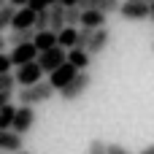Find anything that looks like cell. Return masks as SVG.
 <instances>
[{
	"instance_id": "cell-12",
	"label": "cell",
	"mask_w": 154,
	"mask_h": 154,
	"mask_svg": "<svg viewBox=\"0 0 154 154\" xmlns=\"http://www.w3.org/2000/svg\"><path fill=\"white\" fill-rule=\"evenodd\" d=\"M68 62H70L79 73H84V70L89 68L92 57H89V51H87V49H70V51H68Z\"/></svg>"
},
{
	"instance_id": "cell-25",
	"label": "cell",
	"mask_w": 154,
	"mask_h": 154,
	"mask_svg": "<svg viewBox=\"0 0 154 154\" xmlns=\"http://www.w3.org/2000/svg\"><path fill=\"white\" fill-rule=\"evenodd\" d=\"M11 68H14V62H11V54L0 51V76H8V73H11Z\"/></svg>"
},
{
	"instance_id": "cell-26",
	"label": "cell",
	"mask_w": 154,
	"mask_h": 154,
	"mask_svg": "<svg viewBox=\"0 0 154 154\" xmlns=\"http://www.w3.org/2000/svg\"><path fill=\"white\" fill-rule=\"evenodd\" d=\"M14 84H16V79L8 73V76H0V92H8V89H14Z\"/></svg>"
},
{
	"instance_id": "cell-13",
	"label": "cell",
	"mask_w": 154,
	"mask_h": 154,
	"mask_svg": "<svg viewBox=\"0 0 154 154\" xmlns=\"http://www.w3.org/2000/svg\"><path fill=\"white\" fill-rule=\"evenodd\" d=\"M81 27L103 30L106 27V14H100V11H81Z\"/></svg>"
},
{
	"instance_id": "cell-21",
	"label": "cell",
	"mask_w": 154,
	"mask_h": 154,
	"mask_svg": "<svg viewBox=\"0 0 154 154\" xmlns=\"http://www.w3.org/2000/svg\"><path fill=\"white\" fill-rule=\"evenodd\" d=\"M49 27H51V14L49 11H38V16H35V32H43Z\"/></svg>"
},
{
	"instance_id": "cell-31",
	"label": "cell",
	"mask_w": 154,
	"mask_h": 154,
	"mask_svg": "<svg viewBox=\"0 0 154 154\" xmlns=\"http://www.w3.org/2000/svg\"><path fill=\"white\" fill-rule=\"evenodd\" d=\"M141 154H154V143H152V146H146V149H143Z\"/></svg>"
},
{
	"instance_id": "cell-7",
	"label": "cell",
	"mask_w": 154,
	"mask_h": 154,
	"mask_svg": "<svg viewBox=\"0 0 154 154\" xmlns=\"http://www.w3.org/2000/svg\"><path fill=\"white\" fill-rule=\"evenodd\" d=\"M11 62H14V68H22V65H30V62H35L41 54H38V49H35V43H24V46H14L11 51Z\"/></svg>"
},
{
	"instance_id": "cell-20",
	"label": "cell",
	"mask_w": 154,
	"mask_h": 154,
	"mask_svg": "<svg viewBox=\"0 0 154 154\" xmlns=\"http://www.w3.org/2000/svg\"><path fill=\"white\" fill-rule=\"evenodd\" d=\"M65 27H81V8H65Z\"/></svg>"
},
{
	"instance_id": "cell-28",
	"label": "cell",
	"mask_w": 154,
	"mask_h": 154,
	"mask_svg": "<svg viewBox=\"0 0 154 154\" xmlns=\"http://www.w3.org/2000/svg\"><path fill=\"white\" fill-rule=\"evenodd\" d=\"M108 154H133V152L125 149L122 143H108Z\"/></svg>"
},
{
	"instance_id": "cell-35",
	"label": "cell",
	"mask_w": 154,
	"mask_h": 154,
	"mask_svg": "<svg viewBox=\"0 0 154 154\" xmlns=\"http://www.w3.org/2000/svg\"><path fill=\"white\" fill-rule=\"evenodd\" d=\"M149 8H152V16H149V19H152V22H154V3H152V5H149Z\"/></svg>"
},
{
	"instance_id": "cell-6",
	"label": "cell",
	"mask_w": 154,
	"mask_h": 154,
	"mask_svg": "<svg viewBox=\"0 0 154 154\" xmlns=\"http://www.w3.org/2000/svg\"><path fill=\"white\" fill-rule=\"evenodd\" d=\"M119 16L125 19V22H143V19H149L152 16V8L146 5V3H122V8H119Z\"/></svg>"
},
{
	"instance_id": "cell-15",
	"label": "cell",
	"mask_w": 154,
	"mask_h": 154,
	"mask_svg": "<svg viewBox=\"0 0 154 154\" xmlns=\"http://www.w3.org/2000/svg\"><path fill=\"white\" fill-rule=\"evenodd\" d=\"M57 43H60L65 51L76 49V43H79V27H65V30L57 35Z\"/></svg>"
},
{
	"instance_id": "cell-14",
	"label": "cell",
	"mask_w": 154,
	"mask_h": 154,
	"mask_svg": "<svg viewBox=\"0 0 154 154\" xmlns=\"http://www.w3.org/2000/svg\"><path fill=\"white\" fill-rule=\"evenodd\" d=\"M32 43H35V49H38V54H43V51H49V49H54V46H60V43H57V32H51V30H43V32H38Z\"/></svg>"
},
{
	"instance_id": "cell-17",
	"label": "cell",
	"mask_w": 154,
	"mask_h": 154,
	"mask_svg": "<svg viewBox=\"0 0 154 154\" xmlns=\"http://www.w3.org/2000/svg\"><path fill=\"white\" fill-rule=\"evenodd\" d=\"M35 35H38L35 30H11L8 43H11V49H14V46H24V43H32Z\"/></svg>"
},
{
	"instance_id": "cell-10",
	"label": "cell",
	"mask_w": 154,
	"mask_h": 154,
	"mask_svg": "<svg viewBox=\"0 0 154 154\" xmlns=\"http://www.w3.org/2000/svg\"><path fill=\"white\" fill-rule=\"evenodd\" d=\"M108 43H111V30L108 27H103V30H95V35H92V41H89V57H97V54H103L106 49H108Z\"/></svg>"
},
{
	"instance_id": "cell-1",
	"label": "cell",
	"mask_w": 154,
	"mask_h": 154,
	"mask_svg": "<svg viewBox=\"0 0 154 154\" xmlns=\"http://www.w3.org/2000/svg\"><path fill=\"white\" fill-rule=\"evenodd\" d=\"M54 92H57V89L49 84V79H43V81H38L35 87L19 89V92H16V100H19V106H30V108H35V106H41V103L51 100V97H54Z\"/></svg>"
},
{
	"instance_id": "cell-5",
	"label": "cell",
	"mask_w": 154,
	"mask_h": 154,
	"mask_svg": "<svg viewBox=\"0 0 154 154\" xmlns=\"http://www.w3.org/2000/svg\"><path fill=\"white\" fill-rule=\"evenodd\" d=\"M32 127H35V108H30V106H19V108H16V119H14V133L24 138Z\"/></svg>"
},
{
	"instance_id": "cell-3",
	"label": "cell",
	"mask_w": 154,
	"mask_h": 154,
	"mask_svg": "<svg viewBox=\"0 0 154 154\" xmlns=\"http://www.w3.org/2000/svg\"><path fill=\"white\" fill-rule=\"evenodd\" d=\"M68 62V51L62 49V46H54V49H49V51H43L41 57H38V65L43 68V73H54L57 68H62Z\"/></svg>"
},
{
	"instance_id": "cell-8",
	"label": "cell",
	"mask_w": 154,
	"mask_h": 154,
	"mask_svg": "<svg viewBox=\"0 0 154 154\" xmlns=\"http://www.w3.org/2000/svg\"><path fill=\"white\" fill-rule=\"evenodd\" d=\"M76 76H79V70H76V68H73L70 62H65L62 68H57V70H54V73L49 76V84H51V87H54L57 92H62V89H65V87H68V84H70V81H73Z\"/></svg>"
},
{
	"instance_id": "cell-34",
	"label": "cell",
	"mask_w": 154,
	"mask_h": 154,
	"mask_svg": "<svg viewBox=\"0 0 154 154\" xmlns=\"http://www.w3.org/2000/svg\"><path fill=\"white\" fill-rule=\"evenodd\" d=\"M5 5H11V3H8V0H0V11H3Z\"/></svg>"
},
{
	"instance_id": "cell-2",
	"label": "cell",
	"mask_w": 154,
	"mask_h": 154,
	"mask_svg": "<svg viewBox=\"0 0 154 154\" xmlns=\"http://www.w3.org/2000/svg\"><path fill=\"white\" fill-rule=\"evenodd\" d=\"M14 79H16L19 89L35 87L38 81H43V68H41V65H38V60H35V62H30V65H22V68H16V70H14Z\"/></svg>"
},
{
	"instance_id": "cell-4",
	"label": "cell",
	"mask_w": 154,
	"mask_h": 154,
	"mask_svg": "<svg viewBox=\"0 0 154 154\" xmlns=\"http://www.w3.org/2000/svg\"><path fill=\"white\" fill-rule=\"evenodd\" d=\"M89 84H92V76L84 70V73H79V76H76V79H73V81L60 92V97H62L65 103H73V100H79V97L89 89Z\"/></svg>"
},
{
	"instance_id": "cell-29",
	"label": "cell",
	"mask_w": 154,
	"mask_h": 154,
	"mask_svg": "<svg viewBox=\"0 0 154 154\" xmlns=\"http://www.w3.org/2000/svg\"><path fill=\"white\" fill-rule=\"evenodd\" d=\"M8 3H11L16 11H19V8H30V0H8Z\"/></svg>"
},
{
	"instance_id": "cell-38",
	"label": "cell",
	"mask_w": 154,
	"mask_h": 154,
	"mask_svg": "<svg viewBox=\"0 0 154 154\" xmlns=\"http://www.w3.org/2000/svg\"><path fill=\"white\" fill-rule=\"evenodd\" d=\"M0 154H3V152H0Z\"/></svg>"
},
{
	"instance_id": "cell-24",
	"label": "cell",
	"mask_w": 154,
	"mask_h": 154,
	"mask_svg": "<svg viewBox=\"0 0 154 154\" xmlns=\"http://www.w3.org/2000/svg\"><path fill=\"white\" fill-rule=\"evenodd\" d=\"M60 0H30V8L38 14V11H49L51 5H57Z\"/></svg>"
},
{
	"instance_id": "cell-33",
	"label": "cell",
	"mask_w": 154,
	"mask_h": 154,
	"mask_svg": "<svg viewBox=\"0 0 154 154\" xmlns=\"http://www.w3.org/2000/svg\"><path fill=\"white\" fill-rule=\"evenodd\" d=\"M127 3H146V5H152L154 0H127Z\"/></svg>"
},
{
	"instance_id": "cell-18",
	"label": "cell",
	"mask_w": 154,
	"mask_h": 154,
	"mask_svg": "<svg viewBox=\"0 0 154 154\" xmlns=\"http://www.w3.org/2000/svg\"><path fill=\"white\" fill-rule=\"evenodd\" d=\"M16 108L19 106H5L3 111H0V130H14V119H16Z\"/></svg>"
},
{
	"instance_id": "cell-22",
	"label": "cell",
	"mask_w": 154,
	"mask_h": 154,
	"mask_svg": "<svg viewBox=\"0 0 154 154\" xmlns=\"http://www.w3.org/2000/svg\"><path fill=\"white\" fill-rule=\"evenodd\" d=\"M92 35H95V30H89V27H79V43H76V49H89Z\"/></svg>"
},
{
	"instance_id": "cell-32",
	"label": "cell",
	"mask_w": 154,
	"mask_h": 154,
	"mask_svg": "<svg viewBox=\"0 0 154 154\" xmlns=\"http://www.w3.org/2000/svg\"><path fill=\"white\" fill-rule=\"evenodd\" d=\"M5 43H8V38H3V35H0V51L5 49Z\"/></svg>"
},
{
	"instance_id": "cell-9",
	"label": "cell",
	"mask_w": 154,
	"mask_h": 154,
	"mask_svg": "<svg viewBox=\"0 0 154 154\" xmlns=\"http://www.w3.org/2000/svg\"><path fill=\"white\" fill-rule=\"evenodd\" d=\"M0 152H3V154H19V152H24V141H22V135H16L14 130H0Z\"/></svg>"
},
{
	"instance_id": "cell-36",
	"label": "cell",
	"mask_w": 154,
	"mask_h": 154,
	"mask_svg": "<svg viewBox=\"0 0 154 154\" xmlns=\"http://www.w3.org/2000/svg\"><path fill=\"white\" fill-rule=\"evenodd\" d=\"M19 154H30V152H19Z\"/></svg>"
},
{
	"instance_id": "cell-11",
	"label": "cell",
	"mask_w": 154,
	"mask_h": 154,
	"mask_svg": "<svg viewBox=\"0 0 154 154\" xmlns=\"http://www.w3.org/2000/svg\"><path fill=\"white\" fill-rule=\"evenodd\" d=\"M35 11L32 8H19L16 14H14V24H11V30H35Z\"/></svg>"
},
{
	"instance_id": "cell-37",
	"label": "cell",
	"mask_w": 154,
	"mask_h": 154,
	"mask_svg": "<svg viewBox=\"0 0 154 154\" xmlns=\"http://www.w3.org/2000/svg\"><path fill=\"white\" fill-rule=\"evenodd\" d=\"M152 49H154V43H152Z\"/></svg>"
},
{
	"instance_id": "cell-27",
	"label": "cell",
	"mask_w": 154,
	"mask_h": 154,
	"mask_svg": "<svg viewBox=\"0 0 154 154\" xmlns=\"http://www.w3.org/2000/svg\"><path fill=\"white\" fill-rule=\"evenodd\" d=\"M11 100H14V89H8V92H0V111H3L5 106H11Z\"/></svg>"
},
{
	"instance_id": "cell-30",
	"label": "cell",
	"mask_w": 154,
	"mask_h": 154,
	"mask_svg": "<svg viewBox=\"0 0 154 154\" xmlns=\"http://www.w3.org/2000/svg\"><path fill=\"white\" fill-rule=\"evenodd\" d=\"M81 0H60V5H65V8H73V5H79Z\"/></svg>"
},
{
	"instance_id": "cell-19",
	"label": "cell",
	"mask_w": 154,
	"mask_h": 154,
	"mask_svg": "<svg viewBox=\"0 0 154 154\" xmlns=\"http://www.w3.org/2000/svg\"><path fill=\"white\" fill-rule=\"evenodd\" d=\"M14 14H16L14 5H5V8L0 11V35H3L5 30H11V24H14Z\"/></svg>"
},
{
	"instance_id": "cell-23",
	"label": "cell",
	"mask_w": 154,
	"mask_h": 154,
	"mask_svg": "<svg viewBox=\"0 0 154 154\" xmlns=\"http://www.w3.org/2000/svg\"><path fill=\"white\" fill-rule=\"evenodd\" d=\"M87 154H108V143L100 141V138H92L89 146H87Z\"/></svg>"
},
{
	"instance_id": "cell-16",
	"label": "cell",
	"mask_w": 154,
	"mask_h": 154,
	"mask_svg": "<svg viewBox=\"0 0 154 154\" xmlns=\"http://www.w3.org/2000/svg\"><path fill=\"white\" fill-rule=\"evenodd\" d=\"M49 14H51V27H49V30L60 35V32L65 30V5H60V3H57V5H51V8H49Z\"/></svg>"
}]
</instances>
